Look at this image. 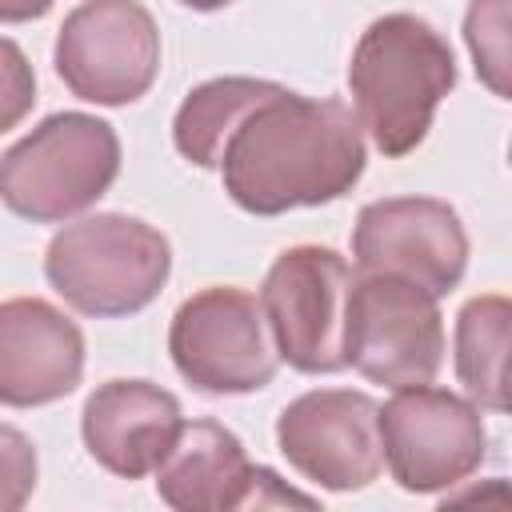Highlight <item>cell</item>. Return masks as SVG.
<instances>
[{
  "label": "cell",
  "mask_w": 512,
  "mask_h": 512,
  "mask_svg": "<svg viewBox=\"0 0 512 512\" xmlns=\"http://www.w3.org/2000/svg\"><path fill=\"white\" fill-rule=\"evenodd\" d=\"M36 104V76L20 44L0 36V132L16 128Z\"/></svg>",
  "instance_id": "cell-19"
},
{
  "label": "cell",
  "mask_w": 512,
  "mask_h": 512,
  "mask_svg": "<svg viewBox=\"0 0 512 512\" xmlns=\"http://www.w3.org/2000/svg\"><path fill=\"white\" fill-rule=\"evenodd\" d=\"M52 8V0H0V20L4 24H20V20H36Z\"/></svg>",
  "instance_id": "cell-20"
},
{
  "label": "cell",
  "mask_w": 512,
  "mask_h": 512,
  "mask_svg": "<svg viewBox=\"0 0 512 512\" xmlns=\"http://www.w3.org/2000/svg\"><path fill=\"white\" fill-rule=\"evenodd\" d=\"M156 492L176 512H236V508H316L312 496H300L280 484L276 472L256 468L236 440L216 420L180 424L168 456L156 464Z\"/></svg>",
  "instance_id": "cell-12"
},
{
  "label": "cell",
  "mask_w": 512,
  "mask_h": 512,
  "mask_svg": "<svg viewBox=\"0 0 512 512\" xmlns=\"http://www.w3.org/2000/svg\"><path fill=\"white\" fill-rule=\"evenodd\" d=\"M376 424L384 464L404 492H444L468 480L488 452L476 404L432 384L396 388Z\"/></svg>",
  "instance_id": "cell-8"
},
{
  "label": "cell",
  "mask_w": 512,
  "mask_h": 512,
  "mask_svg": "<svg viewBox=\"0 0 512 512\" xmlns=\"http://www.w3.org/2000/svg\"><path fill=\"white\" fill-rule=\"evenodd\" d=\"M464 40L476 60V76L504 100L508 96V0H472L464 16Z\"/></svg>",
  "instance_id": "cell-17"
},
{
  "label": "cell",
  "mask_w": 512,
  "mask_h": 512,
  "mask_svg": "<svg viewBox=\"0 0 512 512\" xmlns=\"http://www.w3.org/2000/svg\"><path fill=\"white\" fill-rule=\"evenodd\" d=\"M344 364L384 388L428 384L444 364L436 296L388 272L352 276L344 300Z\"/></svg>",
  "instance_id": "cell-5"
},
{
  "label": "cell",
  "mask_w": 512,
  "mask_h": 512,
  "mask_svg": "<svg viewBox=\"0 0 512 512\" xmlns=\"http://www.w3.org/2000/svg\"><path fill=\"white\" fill-rule=\"evenodd\" d=\"M280 84L272 80H252V76H220L200 88H192L172 120V140L184 160L196 168H220L228 136L240 128V120L276 92Z\"/></svg>",
  "instance_id": "cell-15"
},
{
  "label": "cell",
  "mask_w": 512,
  "mask_h": 512,
  "mask_svg": "<svg viewBox=\"0 0 512 512\" xmlns=\"http://www.w3.org/2000/svg\"><path fill=\"white\" fill-rule=\"evenodd\" d=\"M36 476H40V460L32 440L20 428L0 424V512L24 508L28 496L36 492Z\"/></svg>",
  "instance_id": "cell-18"
},
{
  "label": "cell",
  "mask_w": 512,
  "mask_h": 512,
  "mask_svg": "<svg viewBox=\"0 0 512 512\" xmlns=\"http://www.w3.org/2000/svg\"><path fill=\"white\" fill-rule=\"evenodd\" d=\"M452 84L456 56L448 40L412 12L372 20L348 64L356 120L384 156H408L428 136Z\"/></svg>",
  "instance_id": "cell-2"
},
{
  "label": "cell",
  "mask_w": 512,
  "mask_h": 512,
  "mask_svg": "<svg viewBox=\"0 0 512 512\" xmlns=\"http://www.w3.org/2000/svg\"><path fill=\"white\" fill-rule=\"evenodd\" d=\"M352 268L340 252L296 244L276 256L260 288V312L272 348L296 372H340L344 364V300Z\"/></svg>",
  "instance_id": "cell-7"
},
{
  "label": "cell",
  "mask_w": 512,
  "mask_h": 512,
  "mask_svg": "<svg viewBox=\"0 0 512 512\" xmlns=\"http://www.w3.org/2000/svg\"><path fill=\"white\" fill-rule=\"evenodd\" d=\"M352 252L360 272L404 276L440 300L468 268V232L436 196H388L360 208Z\"/></svg>",
  "instance_id": "cell-10"
},
{
  "label": "cell",
  "mask_w": 512,
  "mask_h": 512,
  "mask_svg": "<svg viewBox=\"0 0 512 512\" xmlns=\"http://www.w3.org/2000/svg\"><path fill=\"white\" fill-rule=\"evenodd\" d=\"M180 404L152 380H108L84 400L80 432L100 468L124 480L156 472L180 432Z\"/></svg>",
  "instance_id": "cell-14"
},
{
  "label": "cell",
  "mask_w": 512,
  "mask_h": 512,
  "mask_svg": "<svg viewBox=\"0 0 512 512\" xmlns=\"http://www.w3.org/2000/svg\"><path fill=\"white\" fill-rule=\"evenodd\" d=\"M508 324L512 304L500 292L472 296L456 316V376L492 412H508Z\"/></svg>",
  "instance_id": "cell-16"
},
{
  "label": "cell",
  "mask_w": 512,
  "mask_h": 512,
  "mask_svg": "<svg viewBox=\"0 0 512 512\" xmlns=\"http://www.w3.org/2000/svg\"><path fill=\"white\" fill-rule=\"evenodd\" d=\"M172 272V248L160 228L96 212L64 224L44 252L48 284L84 316H128L152 304Z\"/></svg>",
  "instance_id": "cell-3"
},
{
  "label": "cell",
  "mask_w": 512,
  "mask_h": 512,
  "mask_svg": "<svg viewBox=\"0 0 512 512\" xmlns=\"http://www.w3.org/2000/svg\"><path fill=\"white\" fill-rule=\"evenodd\" d=\"M224 192L252 216L316 208L352 192L364 172V128L344 100L276 88L228 136Z\"/></svg>",
  "instance_id": "cell-1"
},
{
  "label": "cell",
  "mask_w": 512,
  "mask_h": 512,
  "mask_svg": "<svg viewBox=\"0 0 512 512\" xmlns=\"http://www.w3.org/2000/svg\"><path fill=\"white\" fill-rule=\"evenodd\" d=\"M168 352L176 372L212 396L256 392L276 376V348L260 300L244 288H200L188 296L168 328Z\"/></svg>",
  "instance_id": "cell-6"
},
{
  "label": "cell",
  "mask_w": 512,
  "mask_h": 512,
  "mask_svg": "<svg viewBox=\"0 0 512 512\" xmlns=\"http://www.w3.org/2000/svg\"><path fill=\"white\" fill-rule=\"evenodd\" d=\"M120 172V140L108 120L56 112L0 156V200L36 224L68 220L96 204Z\"/></svg>",
  "instance_id": "cell-4"
},
{
  "label": "cell",
  "mask_w": 512,
  "mask_h": 512,
  "mask_svg": "<svg viewBox=\"0 0 512 512\" xmlns=\"http://www.w3.org/2000/svg\"><path fill=\"white\" fill-rule=\"evenodd\" d=\"M84 336L76 320L36 296L0 304V404L36 408L76 392Z\"/></svg>",
  "instance_id": "cell-13"
},
{
  "label": "cell",
  "mask_w": 512,
  "mask_h": 512,
  "mask_svg": "<svg viewBox=\"0 0 512 512\" xmlns=\"http://www.w3.org/2000/svg\"><path fill=\"white\" fill-rule=\"evenodd\" d=\"M180 4H188V8H196V12H216V8H224V4H232V0H180Z\"/></svg>",
  "instance_id": "cell-21"
},
{
  "label": "cell",
  "mask_w": 512,
  "mask_h": 512,
  "mask_svg": "<svg viewBox=\"0 0 512 512\" xmlns=\"http://www.w3.org/2000/svg\"><path fill=\"white\" fill-rule=\"evenodd\" d=\"M160 68V32L140 0H84L56 36V72L88 104L140 100Z\"/></svg>",
  "instance_id": "cell-9"
},
{
  "label": "cell",
  "mask_w": 512,
  "mask_h": 512,
  "mask_svg": "<svg viewBox=\"0 0 512 512\" xmlns=\"http://www.w3.org/2000/svg\"><path fill=\"white\" fill-rule=\"evenodd\" d=\"M380 404L352 388H316L296 396L276 420L284 460L328 492L368 488L380 468Z\"/></svg>",
  "instance_id": "cell-11"
}]
</instances>
